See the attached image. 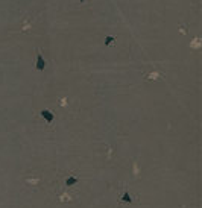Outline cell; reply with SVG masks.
Listing matches in <instances>:
<instances>
[{"label":"cell","mask_w":202,"mask_h":208,"mask_svg":"<svg viewBox=\"0 0 202 208\" xmlns=\"http://www.w3.org/2000/svg\"><path fill=\"white\" fill-rule=\"evenodd\" d=\"M76 2H84V0H76Z\"/></svg>","instance_id":"6"},{"label":"cell","mask_w":202,"mask_h":208,"mask_svg":"<svg viewBox=\"0 0 202 208\" xmlns=\"http://www.w3.org/2000/svg\"><path fill=\"white\" fill-rule=\"evenodd\" d=\"M44 68H46V61H44L43 55L38 52V53H37V70H38V72H43Z\"/></svg>","instance_id":"1"},{"label":"cell","mask_w":202,"mask_h":208,"mask_svg":"<svg viewBox=\"0 0 202 208\" xmlns=\"http://www.w3.org/2000/svg\"><path fill=\"white\" fill-rule=\"evenodd\" d=\"M76 182H78V178H75V176H70V178L65 179V184H67V186H75Z\"/></svg>","instance_id":"3"},{"label":"cell","mask_w":202,"mask_h":208,"mask_svg":"<svg viewBox=\"0 0 202 208\" xmlns=\"http://www.w3.org/2000/svg\"><path fill=\"white\" fill-rule=\"evenodd\" d=\"M122 199H123V202H129V204L132 202V198H131V195H129V193H125Z\"/></svg>","instance_id":"4"},{"label":"cell","mask_w":202,"mask_h":208,"mask_svg":"<svg viewBox=\"0 0 202 208\" xmlns=\"http://www.w3.org/2000/svg\"><path fill=\"white\" fill-rule=\"evenodd\" d=\"M114 41V37L113 35H109V37H106V40H105V46H108V44H111Z\"/></svg>","instance_id":"5"},{"label":"cell","mask_w":202,"mask_h":208,"mask_svg":"<svg viewBox=\"0 0 202 208\" xmlns=\"http://www.w3.org/2000/svg\"><path fill=\"white\" fill-rule=\"evenodd\" d=\"M41 115H43V119L47 120V123H52V122H53V114H52L49 109H43V111H41Z\"/></svg>","instance_id":"2"}]
</instances>
